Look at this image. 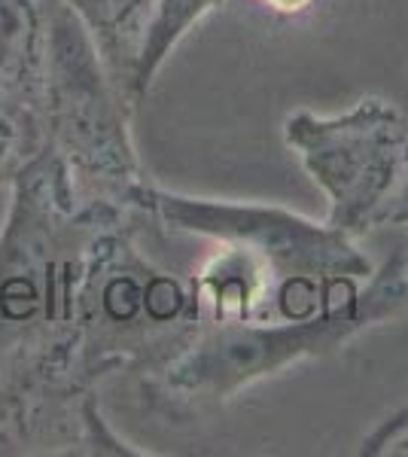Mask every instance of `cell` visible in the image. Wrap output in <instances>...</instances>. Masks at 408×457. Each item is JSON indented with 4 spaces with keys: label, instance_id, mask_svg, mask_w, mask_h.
<instances>
[{
    "label": "cell",
    "instance_id": "cell-1",
    "mask_svg": "<svg viewBox=\"0 0 408 457\" xmlns=\"http://www.w3.org/2000/svg\"><path fill=\"white\" fill-rule=\"evenodd\" d=\"M408 312V253H390L366 287L326 302L308 317L278 320H202V329L174 363L137 385L150 409L165 418H196L222 409L244 387L302 360L329 357L366 329Z\"/></svg>",
    "mask_w": 408,
    "mask_h": 457
},
{
    "label": "cell",
    "instance_id": "cell-2",
    "mask_svg": "<svg viewBox=\"0 0 408 457\" xmlns=\"http://www.w3.org/2000/svg\"><path fill=\"white\" fill-rule=\"evenodd\" d=\"M202 329L192 278L155 265L135 245L131 213L98 228L77 293V366L95 385H137L174 363Z\"/></svg>",
    "mask_w": 408,
    "mask_h": 457
},
{
    "label": "cell",
    "instance_id": "cell-3",
    "mask_svg": "<svg viewBox=\"0 0 408 457\" xmlns=\"http://www.w3.org/2000/svg\"><path fill=\"white\" fill-rule=\"evenodd\" d=\"M129 208L174 232L202 235L254 256L278 284V317L321 312L336 299V287L372 275V262L351 235L278 204L196 198L144 180L129 193Z\"/></svg>",
    "mask_w": 408,
    "mask_h": 457
},
{
    "label": "cell",
    "instance_id": "cell-4",
    "mask_svg": "<svg viewBox=\"0 0 408 457\" xmlns=\"http://www.w3.org/2000/svg\"><path fill=\"white\" fill-rule=\"evenodd\" d=\"M40 12L49 150L68 165L79 202H113L131 211L129 193L146 180L129 131L135 113L77 12L64 0H40Z\"/></svg>",
    "mask_w": 408,
    "mask_h": 457
},
{
    "label": "cell",
    "instance_id": "cell-5",
    "mask_svg": "<svg viewBox=\"0 0 408 457\" xmlns=\"http://www.w3.org/2000/svg\"><path fill=\"white\" fill-rule=\"evenodd\" d=\"M284 141L326 193L329 211L323 223L360 238L396 187L408 122L390 101L366 95L341 116L296 110L284 122Z\"/></svg>",
    "mask_w": 408,
    "mask_h": 457
},
{
    "label": "cell",
    "instance_id": "cell-6",
    "mask_svg": "<svg viewBox=\"0 0 408 457\" xmlns=\"http://www.w3.org/2000/svg\"><path fill=\"white\" fill-rule=\"evenodd\" d=\"M64 4L77 12L86 31L92 34L104 68H107L113 86L120 88L122 101L129 104L131 77H135L155 0H64Z\"/></svg>",
    "mask_w": 408,
    "mask_h": 457
},
{
    "label": "cell",
    "instance_id": "cell-7",
    "mask_svg": "<svg viewBox=\"0 0 408 457\" xmlns=\"http://www.w3.org/2000/svg\"><path fill=\"white\" fill-rule=\"evenodd\" d=\"M220 6H222V0H155L153 19H150V25H146L144 46H140L137 68H135V77H131V88H129L131 113L144 104L155 73L162 71L168 55L177 49V43H180L204 16L220 10Z\"/></svg>",
    "mask_w": 408,
    "mask_h": 457
},
{
    "label": "cell",
    "instance_id": "cell-8",
    "mask_svg": "<svg viewBox=\"0 0 408 457\" xmlns=\"http://www.w3.org/2000/svg\"><path fill=\"white\" fill-rule=\"evenodd\" d=\"M357 454L362 457H408V405L384 418L362 436Z\"/></svg>",
    "mask_w": 408,
    "mask_h": 457
},
{
    "label": "cell",
    "instance_id": "cell-9",
    "mask_svg": "<svg viewBox=\"0 0 408 457\" xmlns=\"http://www.w3.org/2000/svg\"><path fill=\"white\" fill-rule=\"evenodd\" d=\"M378 226H403L408 228V150L403 159V168H399L396 187L390 189V195L381 202V208L375 211L372 228Z\"/></svg>",
    "mask_w": 408,
    "mask_h": 457
},
{
    "label": "cell",
    "instance_id": "cell-10",
    "mask_svg": "<svg viewBox=\"0 0 408 457\" xmlns=\"http://www.w3.org/2000/svg\"><path fill=\"white\" fill-rule=\"evenodd\" d=\"M265 10L280 12V16H302L314 6V0H259Z\"/></svg>",
    "mask_w": 408,
    "mask_h": 457
}]
</instances>
